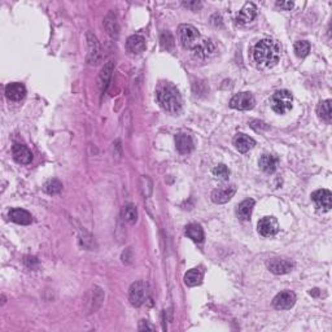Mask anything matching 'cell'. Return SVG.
I'll return each mask as SVG.
<instances>
[{"mask_svg": "<svg viewBox=\"0 0 332 332\" xmlns=\"http://www.w3.org/2000/svg\"><path fill=\"white\" fill-rule=\"evenodd\" d=\"M175 147H177L178 152L181 153V155H188L193 151V141H192V137L189 136L188 134H181L175 135Z\"/></svg>", "mask_w": 332, "mask_h": 332, "instance_id": "2e32d148", "label": "cell"}, {"mask_svg": "<svg viewBox=\"0 0 332 332\" xmlns=\"http://www.w3.org/2000/svg\"><path fill=\"white\" fill-rule=\"evenodd\" d=\"M275 6L281 9H284V11H291L295 4H293V2H276V3H275Z\"/></svg>", "mask_w": 332, "mask_h": 332, "instance_id": "836d02e7", "label": "cell"}, {"mask_svg": "<svg viewBox=\"0 0 332 332\" xmlns=\"http://www.w3.org/2000/svg\"><path fill=\"white\" fill-rule=\"evenodd\" d=\"M234 146L241 153H245L249 149H252L256 146V142L253 137L248 136L245 134H238L234 137Z\"/></svg>", "mask_w": 332, "mask_h": 332, "instance_id": "44dd1931", "label": "cell"}, {"mask_svg": "<svg viewBox=\"0 0 332 332\" xmlns=\"http://www.w3.org/2000/svg\"><path fill=\"white\" fill-rule=\"evenodd\" d=\"M266 266L272 274L283 275L289 271H292V269L295 267V264H293L292 261L287 260V258H271V260L267 261Z\"/></svg>", "mask_w": 332, "mask_h": 332, "instance_id": "9c48e42d", "label": "cell"}, {"mask_svg": "<svg viewBox=\"0 0 332 332\" xmlns=\"http://www.w3.org/2000/svg\"><path fill=\"white\" fill-rule=\"evenodd\" d=\"M156 100L158 105L168 113L177 115L182 109V96L172 83H161L156 90Z\"/></svg>", "mask_w": 332, "mask_h": 332, "instance_id": "7a4b0ae2", "label": "cell"}, {"mask_svg": "<svg viewBox=\"0 0 332 332\" xmlns=\"http://www.w3.org/2000/svg\"><path fill=\"white\" fill-rule=\"evenodd\" d=\"M293 49H295V53L297 58L300 59L307 58L310 52V43L309 42H307V40H298V42H296L295 43Z\"/></svg>", "mask_w": 332, "mask_h": 332, "instance_id": "f1b7e54d", "label": "cell"}, {"mask_svg": "<svg viewBox=\"0 0 332 332\" xmlns=\"http://www.w3.org/2000/svg\"><path fill=\"white\" fill-rule=\"evenodd\" d=\"M293 96L288 90H279L270 98V105L275 113L286 115L292 109Z\"/></svg>", "mask_w": 332, "mask_h": 332, "instance_id": "3957f363", "label": "cell"}, {"mask_svg": "<svg viewBox=\"0 0 332 332\" xmlns=\"http://www.w3.org/2000/svg\"><path fill=\"white\" fill-rule=\"evenodd\" d=\"M26 95V87L22 83H9L6 87V96L11 101H21Z\"/></svg>", "mask_w": 332, "mask_h": 332, "instance_id": "ac0fdd59", "label": "cell"}, {"mask_svg": "<svg viewBox=\"0 0 332 332\" xmlns=\"http://www.w3.org/2000/svg\"><path fill=\"white\" fill-rule=\"evenodd\" d=\"M312 200L315 206L322 210H329L332 208V193L328 189H317L312 193Z\"/></svg>", "mask_w": 332, "mask_h": 332, "instance_id": "8fae6325", "label": "cell"}, {"mask_svg": "<svg viewBox=\"0 0 332 332\" xmlns=\"http://www.w3.org/2000/svg\"><path fill=\"white\" fill-rule=\"evenodd\" d=\"M104 26H105L106 33L112 38H117L118 34H120V25H118L117 16L113 11H110L106 15L105 21H104Z\"/></svg>", "mask_w": 332, "mask_h": 332, "instance_id": "d4e9b609", "label": "cell"}, {"mask_svg": "<svg viewBox=\"0 0 332 332\" xmlns=\"http://www.w3.org/2000/svg\"><path fill=\"white\" fill-rule=\"evenodd\" d=\"M255 208V200L253 199H246V200L241 201L236 208V215L239 219L248 220L252 215V210Z\"/></svg>", "mask_w": 332, "mask_h": 332, "instance_id": "cb8c5ba5", "label": "cell"}, {"mask_svg": "<svg viewBox=\"0 0 332 332\" xmlns=\"http://www.w3.org/2000/svg\"><path fill=\"white\" fill-rule=\"evenodd\" d=\"M126 48L132 54L142 53L146 49V39L142 35H131L126 42Z\"/></svg>", "mask_w": 332, "mask_h": 332, "instance_id": "ffe728a7", "label": "cell"}, {"mask_svg": "<svg viewBox=\"0 0 332 332\" xmlns=\"http://www.w3.org/2000/svg\"><path fill=\"white\" fill-rule=\"evenodd\" d=\"M87 42H89V56H87V61L91 65H96L101 59V48L99 44L98 39L92 34L91 32L87 33Z\"/></svg>", "mask_w": 332, "mask_h": 332, "instance_id": "7c38bea8", "label": "cell"}, {"mask_svg": "<svg viewBox=\"0 0 332 332\" xmlns=\"http://www.w3.org/2000/svg\"><path fill=\"white\" fill-rule=\"evenodd\" d=\"M204 279V269L201 266L191 269L189 271L186 272L184 275V283L188 287H196L200 286L203 283Z\"/></svg>", "mask_w": 332, "mask_h": 332, "instance_id": "7402d4cb", "label": "cell"}, {"mask_svg": "<svg viewBox=\"0 0 332 332\" xmlns=\"http://www.w3.org/2000/svg\"><path fill=\"white\" fill-rule=\"evenodd\" d=\"M278 157L274 155H262L261 156L260 161H258V165L265 173L267 174H272V173L276 170V166H278Z\"/></svg>", "mask_w": 332, "mask_h": 332, "instance_id": "603a6c76", "label": "cell"}, {"mask_svg": "<svg viewBox=\"0 0 332 332\" xmlns=\"http://www.w3.org/2000/svg\"><path fill=\"white\" fill-rule=\"evenodd\" d=\"M147 295H148V288H147V284L144 282H135L130 287L129 298L132 307H142L146 302Z\"/></svg>", "mask_w": 332, "mask_h": 332, "instance_id": "5b68a950", "label": "cell"}, {"mask_svg": "<svg viewBox=\"0 0 332 332\" xmlns=\"http://www.w3.org/2000/svg\"><path fill=\"white\" fill-rule=\"evenodd\" d=\"M178 35H179V40H181L182 46L186 49H192V47L195 46L199 42V39H200L199 30L196 29L195 26L187 25V23L179 26Z\"/></svg>", "mask_w": 332, "mask_h": 332, "instance_id": "277c9868", "label": "cell"}, {"mask_svg": "<svg viewBox=\"0 0 332 332\" xmlns=\"http://www.w3.org/2000/svg\"><path fill=\"white\" fill-rule=\"evenodd\" d=\"M252 56L260 68H272L281 59V46L272 39H262L255 44Z\"/></svg>", "mask_w": 332, "mask_h": 332, "instance_id": "6da1fadb", "label": "cell"}, {"mask_svg": "<svg viewBox=\"0 0 332 332\" xmlns=\"http://www.w3.org/2000/svg\"><path fill=\"white\" fill-rule=\"evenodd\" d=\"M113 73V63L112 61H108L105 65L101 69L100 74H99V89L100 91L105 92L109 87V83H110V78H112Z\"/></svg>", "mask_w": 332, "mask_h": 332, "instance_id": "d6986e66", "label": "cell"}, {"mask_svg": "<svg viewBox=\"0 0 332 332\" xmlns=\"http://www.w3.org/2000/svg\"><path fill=\"white\" fill-rule=\"evenodd\" d=\"M12 155H13L16 162L21 163V165H27L33 160L32 151L26 146L20 143L13 144V147H12Z\"/></svg>", "mask_w": 332, "mask_h": 332, "instance_id": "4fadbf2b", "label": "cell"}, {"mask_svg": "<svg viewBox=\"0 0 332 332\" xmlns=\"http://www.w3.org/2000/svg\"><path fill=\"white\" fill-rule=\"evenodd\" d=\"M317 115L324 122H331L332 120V109H331V100L321 101L317 106Z\"/></svg>", "mask_w": 332, "mask_h": 332, "instance_id": "484cf974", "label": "cell"}, {"mask_svg": "<svg viewBox=\"0 0 332 332\" xmlns=\"http://www.w3.org/2000/svg\"><path fill=\"white\" fill-rule=\"evenodd\" d=\"M183 6L186 7V8L191 9V11L196 12L201 8V6H203V4H201L200 2H183Z\"/></svg>", "mask_w": 332, "mask_h": 332, "instance_id": "d6a6232c", "label": "cell"}, {"mask_svg": "<svg viewBox=\"0 0 332 332\" xmlns=\"http://www.w3.org/2000/svg\"><path fill=\"white\" fill-rule=\"evenodd\" d=\"M186 235L195 243H201L204 240V231L200 225L191 224L186 227Z\"/></svg>", "mask_w": 332, "mask_h": 332, "instance_id": "4316f807", "label": "cell"}, {"mask_svg": "<svg viewBox=\"0 0 332 332\" xmlns=\"http://www.w3.org/2000/svg\"><path fill=\"white\" fill-rule=\"evenodd\" d=\"M122 218L126 220L127 224L134 225L137 220V209L136 206L132 204H127L122 208Z\"/></svg>", "mask_w": 332, "mask_h": 332, "instance_id": "83f0119b", "label": "cell"}, {"mask_svg": "<svg viewBox=\"0 0 332 332\" xmlns=\"http://www.w3.org/2000/svg\"><path fill=\"white\" fill-rule=\"evenodd\" d=\"M296 303V295L292 291H283L272 300V307L278 310H288Z\"/></svg>", "mask_w": 332, "mask_h": 332, "instance_id": "30bf717a", "label": "cell"}, {"mask_svg": "<svg viewBox=\"0 0 332 332\" xmlns=\"http://www.w3.org/2000/svg\"><path fill=\"white\" fill-rule=\"evenodd\" d=\"M256 16H257V7L253 3H246L236 16V22L239 25H246V23L252 22Z\"/></svg>", "mask_w": 332, "mask_h": 332, "instance_id": "9a60e30c", "label": "cell"}, {"mask_svg": "<svg viewBox=\"0 0 332 332\" xmlns=\"http://www.w3.org/2000/svg\"><path fill=\"white\" fill-rule=\"evenodd\" d=\"M213 174H214L215 177L220 178L222 181H227L230 177V170L226 165L220 163V165H217L214 169H213Z\"/></svg>", "mask_w": 332, "mask_h": 332, "instance_id": "1f68e13d", "label": "cell"}, {"mask_svg": "<svg viewBox=\"0 0 332 332\" xmlns=\"http://www.w3.org/2000/svg\"><path fill=\"white\" fill-rule=\"evenodd\" d=\"M144 329H149V331H155V327L152 326V324H149L147 321H141V323H139V331H144Z\"/></svg>", "mask_w": 332, "mask_h": 332, "instance_id": "e575fe53", "label": "cell"}, {"mask_svg": "<svg viewBox=\"0 0 332 332\" xmlns=\"http://www.w3.org/2000/svg\"><path fill=\"white\" fill-rule=\"evenodd\" d=\"M256 100L251 92H240L236 94L230 101V106L238 110H249L255 106Z\"/></svg>", "mask_w": 332, "mask_h": 332, "instance_id": "52a82bcc", "label": "cell"}, {"mask_svg": "<svg viewBox=\"0 0 332 332\" xmlns=\"http://www.w3.org/2000/svg\"><path fill=\"white\" fill-rule=\"evenodd\" d=\"M8 217L12 222H15L17 225H23V226L32 225L33 222V215L27 210L20 209V208H13V209L9 210Z\"/></svg>", "mask_w": 332, "mask_h": 332, "instance_id": "e0dca14e", "label": "cell"}, {"mask_svg": "<svg viewBox=\"0 0 332 332\" xmlns=\"http://www.w3.org/2000/svg\"><path fill=\"white\" fill-rule=\"evenodd\" d=\"M61 188H63V183L60 181H58V179H51V181H48L44 184V191L47 193H49V195L59 193L61 191Z\"/></svg>", "mask_w": 332, "mask_h": 332, "instance_id": "4dcf8cb0", "label": "cell"}, {"mask_svg": "<svg viewBox=\"0 0 332 332\" xmlns=\"http://www.w3.org/2000/svg\"><path fill=\"white\" fill-rule=\"evenodd\" d=\"M235 193H236V187L234 184L217 188L212 192V201L215 204H225L231 200Z\"/></svg>", "mask_w": 332, "mask_h": 332, "instance_id": "5bb4252c", "label": "cell"}, {"mask_svg": "<svg viewBox=\"0 0 332 332\" xmlns=\"http://www.w3.org/2000/svg\"><path fill=\"white\" fill-rule=\"evenodd\" d=\"M192 54L193 58L200 59V60H205V59L210 58L215 52V46L210 39L206 38H200L198 43L192 47Z\"/></svg>", "mask_w": 332, "mask_h": 332, "instance_id": "8992f818", "label": "cell"}, {"mask_svg": "<svg viewBox=\"0 0 332 332\" xmlns=\"http://www.w3.org/2000/svg\"><path fill=\"white\" fill-rule=\"evenodd\" d=\"M257 229L260 235H262L264 238H271L278 234L279 224L274 217H264L258 220Z\"/></svg>", "mask_w": 332, "mask_h": 332, "instance_id": "ba28073f", "label": "cell"}, {"mask_svg": "<svg viewBox=\"0 0 332 332\" xmlns=\"http://www.w3.org/2000/svg\"><path fill=\"white\" fill-rule=\"evenodd\" d=\"M160 42L162 48H165L166 51H170V49H173V47H174V38H173L172 33L168 32V30L161 33Z\"/></svg>", "mask_w": 332, "mask_h": 332, "instance_id": "f546056e", "label": "cell"}]
</instances>
